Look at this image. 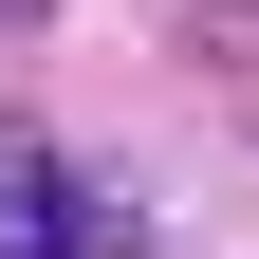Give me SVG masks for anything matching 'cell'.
Returning <instances> with one entry per match:
<instances>
[{"label": "cell", "instance_id": "cell-1", "mask_svg": "<svg viewBox=\"0 0 259 259\" xmlns=\"http://www.w3.org/2000/svg\"><path fill=\"white\" fill-rule=\"evenodd\" d=\"M0 259H111V204L74 185V148L0 130Z\"/></svg>", "mask_w": 259, "mask_h": 259}]
</instances>
